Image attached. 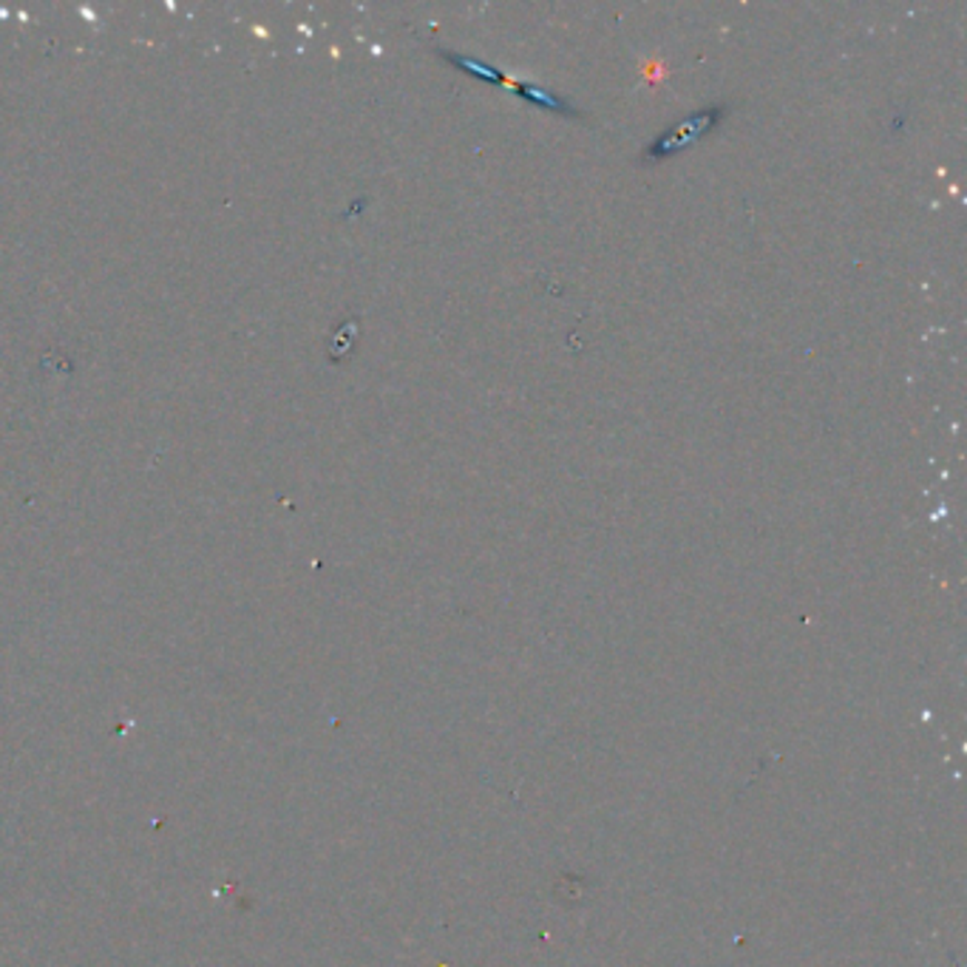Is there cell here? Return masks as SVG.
<instances>
[{
	"label": "cell",
	"instance_id": "1",
	"mask_svg": "<svg viewBox=\"0 0 967 967\" xmlns=\"http://www.w3.org/2000/svg\"><path fill=\"white\" fill-rule=\"evenodd\" d=\"M724 114H726L724 106H712L706 108V111L686 117L684 123H678L675 128L664 131L662 137L655 139V143L644 150V163H662V159H667V156L684 150L686 145H693L695 139H701L706 131H712V128L724 119Z\"/></svg>",
	"mask_w": 967,
	"mask_h": 967
},
{
	"label": "cell",
	"instance_id": "2",
	"mask_svg": "<svg viewBox=\"0 0 967 967\" xmlns=\"http://www.w3.org/2000/svg\"><path fill=\"white\" fill-rule=\"evenodd\" d=\"M508 88H514V94H519V97H525V100L537 102V106L543 108H550V111H559L565 114V117H579V111H576L568 100H561V97L545 91V88L528 86V82H517V80H508Z\"/></svg>",
	"mask_w": 967,
	"mask_h": 967
},
{
	"label": "cell",
	"instance_id": "3",
	"mask_svg": "<svg viewBox=\"0 0 967 967\" xmlns=\"http://www.w3.org/2000/svg\"><path fill=\"white\" fill-rule=\"evenodd\" d=\"M440 57H443V60H449L451 66H457L460 71H468V75L482 77V80L494 82V86H508V77L502 75V71L494 69V66H486V62L475 60V57H462V55H455V51H440Z\"/></svg>",
	"mask_w": 967,
	"mask_h": 967
}]
</instances>
